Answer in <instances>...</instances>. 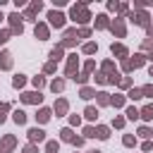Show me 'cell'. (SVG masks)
Returning a JSON list of instances; mask_svg holds the SVG:
<instances>
[{"label": "cell", "instance_id": "cell-1", "mask_svg": "<svg viewBox=\"0 0 153 153\" xmlns=\"http://www.w3.org/2000/svg\"><path fill=\"white\" fill-rule=\"evenodd\" d=\"M72 19H74V22H88V12H86V7H84V5H79V7L74 5V7H72Z\"/></svg>", "mask_w": 153, "mask_h": 153}, {"label": "cell", "instance_id": "cell-2", "mask_svg": "<svg viewBox=\"0 0 153 153\" xmlns=\"http://www.w3.org/2000/svg\"><path fill=\"white\" fill-rule=\"evenodd\" d=\"M48 19H50V24H53V26H57V29H62V26H65V14H62V12H57V10H50V12H48Z\"/></svg>", "mask_w": 153, "mask_h": 153}, {"label": "cell", "instance_id": "cell-3", "mask_svg": "<svg viewBox=\"0 0 153 153\" xmlns=\"http://www.w3.org/2000/svg\"><path fill=\"white\" fill-rule=\"evenodd\" d=\"M129 19H131L134 24H139V26H146V29H148V14H146V12H139V14H131Z\"/></svg>", "mask_w": 153, "mask_h": 153}, {"label": "cell", "instance_id": "cell-4", "mask_svg": "<svg viewBox=\"0 0 153 153\" xmlns=\"http://www.w3.org/2000/svg\"><path fill=\"white\" fill-rule=\"evenodd\" d=\"M29 139H31V141H43V139H45V131L38 129V127H33V129H29Z\"/></svg>", "mask_w": 153, "mask_h": 153}, {"label": "cell", "instance_id": "cell-5", "mask_svg": "<svg viewBox=\"0 0 153 153\" xmlns=\"http://www.w3.org/2000/svg\"><path fill=\"white\" fill-rule=\"evenodd\" d=\"M10 19H12V33H22V14H10Z\"/></svg>", "mask_w": 153, "mask_h": 153}, {"label": "cell", "instance_id": "cell-6", "mask_svg": "<svg viewBox=\"0 0 153 153\" xmlns=\"http://www.w3.org/2000/svg\"><path fill=\"white\" fill-rule=\"evenodd\" d=\"M33 33H36V38H38V41H45V38H48V26L36 24V31H33Z\"/></svg>", "mask_w": 153, "mask_h": 153}, {"label": "cell", "instance_id": "cell-7", "mask_svg": "<svg viewBox=\"0 0 153 153\" xmlns=\"http://www.w3.org/2000/svg\"><path fill=\"white\" fill-rule=\"evenodd\" d=\"M76 55H69V62H67V76H74V72H76Z\"/></svg>", "mask_w": 153, "mask_h": 153}, {"label": "cell", "instance_id": "cell-8", "mask_svg": "<svg viewBox=\"0 0 153 153\" xmlns=\"http://www.w3.org/2000/svg\"><path fill=\"white\" fill-rule=\"evenodd\" d=\"M22 100H24V103H41V93H33V91H31V93H24Z\"/></svg>", "mask_w": 153, "mask_h": 153}, {"label": "cell", "instance_id": "cell-9", "mask_svg": "<svg viewBox=\"0 0 153 153\" xmlns=\"http://www.w3.org/2000/svg\"><path fill=\"white\" fill-rule=\"evenodd\" d=\"M0 67H2V69H10V67H12V60H10V53H2V55H0Z\"/></svg>", "mask_w": 153, "mask_h": 153}, {"label": "cell", "instance_id": "cell-10", "mask_svg": "<svg viewBox=\"0 0 153 153\" xmlns=\"http://www.w3.org/2000/svg\"><path fill=\"white\" fill-rule=\"evenodd\" d=\"M127 65H129V69H131V67H141V65H143V55H134L131 60H127Z\"/></svg>", "mask_w": 153, "mask_h": 153}, {"label": "cell", "instance_id": "cell-11", "mask_svg": "<svg viewBox=\"0 0 153 153\" xmlns=\"http://www.w3.org/2000/svg\"><path fill=\"white\" fill-rule=\"evenodd\" d=\"M36 120H38V122H48V120H50V110L41 108V110H38V115H36Z\"/></svg>", "mask_w": 153, "mask_h": 153}, {"label": "cell", "instance_id": "cell-12", "mask_svg": "<svg viewBox=\"0 0 153 153\" xmlns=\"http://www.w3.org/2000/svg\"><path fill=\"white\" fill-rule=\"evenodd\" d=\"M139 115H141L143 120H153V105H146V108H143Z\"/></svg>", "mask_w": 153, "mask_h": 153}, {"label": "cell", "instance_id": "cell-13", "mask_svg": "<svg viewBox=\"0 0 153 153\" xmlns=\"http://www.w3.org/2000/svg\"><path fill=\"white\" fill-rule=\"evenodd\" d=\"M96 26H98V29H105V26H108V17H105V14H98V17H96Z\"/></svg>", "mask_w": 153, "mask_h": 153}, {"label": "cell", "instance_id": "cell-14", "mask_svg": "<svg viewBox=\"0 0 153 153\" xmlns=\"http://www.w3.org/2000/svg\"><path fill=\"white\" fill-rule=\"evenodd\" d=\"M112 53L120 55V57H127V48H124V45H115V43H112Z\"/></svg>", "mask_w": 153, "mask_h": 153}, {"label": "cell", "instance_id": "cell-15", "mask_svg": "<svg viewBox=\"0 0 153 153\" xmlns=\"http://www.w3.org/2000/svg\"><path fill=\"white\" fill-rule=\"evenodd\" d=\"M12 117H14V122H17V124H24V122H26V115H24L22 110H14V115H12Z\"/></svg>", "mask_w": 153, "mask_h": 153}, {"label": "cell", "instance_id": "cell-16", "mask_svg": "<svg viewBox=\"0 0 153 153\" xmlns=\"http://www.w3.org/2000/svg\"><path fill=\"white\" fill-rule=\"evenodd\" d=\"M50 57H53V60L57 62V60L62 57V45H55V48H53V53H50Z\"/></svg>", "mask_w": 153, "mask_h": 153}, {"label": "cell", "instance_id": "cell-17", "mask_svg": "<svg viewBox=\"0 0 153 153\" xmlns=\"http://www.w3.org/2000/svg\"><path fill=\"white\" fill-rule=\"evenodd\" d=\"M50 88H53V91L57 93V91H62V88H65V81H62V79H55V81L50 84Z\"/></svg>", "mask_w": 153, "mask_h": 153}, {"label": "cell", "instance_id": "cell-18", "mask_svg": "<svg viewBox=\"0 0 153 153\" xmlns=\"http://www.w3.org/2000/svg\"><path fill=\"white\" fill-rule=\"evenodd\" d=\"M65 110H67V100H57V103H55V112H57V115H62Z\"/></svg>", "mask_w": 153, "mask_h": 153}, {"label": "cell", "instance_id": "cell-19", "mask_svg": "<svg viewBox=\"0 0 153 153\" xmlns=\"http://www.w3.org/2000/svg\"><path fill=\"white\" fill-rule=\"evenodd\" d=\"M60 136H62L65 141H74V139H76V136L72 134V129H62V131H60Z\"/></svg>", "mask_w": 153, "mask_h": 153}, {"label": "cell", "instance_id": "cell-20", "mask_svg": "<svg viewBox=\"0 0 153 153\" xmlns=\"http://www.w3.org/2000/svg\"><path fill=\"white\" fill-rule=\"evenodd\" d=\"M96 136H98V139H108V136H110V134H108V127H98V129H96Z\"/></svg>", "mask_w": 153, "mask_h": 153}, {"label": "cell", "instance_id": "cell-21", "mask_svg": "<svg viewBox=\"0 0 153 153\" xmlns=\"http://www.w3.org/2000/svg\"><path fill=\"white\" fill-rule=\"evenodd\" d=\"M24 81H26V79H24V74H17L12 84H14V88H19V86H24Z\"/></svg>", "mask_w": 153, "mask_h": 153}, {"label": "cell", "instance_id": "cell-22", "mask_svg": "<svg viewBox=\"0 0 153 153\" xmlns=\"http://www.w3.org/2000/svg\"><path fill=\"white\" fill-rule=\"evenodd\" d=\"M129 98H131V100H139V98H143V96H141V88H131V91H129Z\"/></svg>", "mask_w": 153, "mask_h": 153}, {"label": "cell", "instance_id": "cell-23", "mask_svg": "<svg viewBox=\"0 0 153 153\" xmlns=\"http://www.w3.org/2000/svg\"><path fill=\"white\" fill-rule=\"evenodd\" d=\"M84 115H86L88 120H96V117H98V110H96V108H86V112H84Z\"/></svg>", "mask_w": 153, "mask_h": 153}, {"label": "cell", "instance_id": "cell-24", "mask_svg": "<svg viewBox=\"0 0 153 153\" xmlns=\"http://www.w3.org/2000/svg\"><path fill=\"white\" fill-rule=\"evenodd\" d=\"M141 96H146V98H153V86H143V88H141Z\"/></svg>", "mask_w": 153, "mask_h": 153}, {"label": "cell", "instance_id": "cell-25", "mask_svg": "<svg viewBox=\"0 0 153 153\" xmlns=\"http://www.w3.org/2000/svg\"><path fill=\"white\" fill-rule=\"evenodd\" d=\"M112 31H115L117 36H124V26H122V24H112Z\"/></svg>", "mask_w": 153, "mask_h": 153}, {"label": "cell", "instance_id": "cell-26", "mask_svg": "<svg viewBox=\"0 0 153 153\" xmlns=\"http://www.w3.org/2000/svg\"><path fill=\"white\" fill-rule=\"evenodd\" d=\"M110 103H112L115 108H120V105H124V98H122V96H115V98H112Z\"/></svg>", "mask_w": 153, "mask_h": 153}, {"label": "cell", "instance_id": "cell-27", "mask_svg": "<svg viewBox=\"0 0 153 153\" xmlns=\"http://www.w3.org/2000/svg\"><path fill=\"white\" fill-rule=\"evenodd\" d=\"M127 117H129V120H136V117H139V110H136V108H129V110H127Z\"/></svg>", "mask_w": 153, "mask_h": 153}, {"label": "cell", "instance_id": "cell-28", "mask_svg": "<svg viewBox=\"0 0 153 153\" xmlns=\"http://www.w3.org/2000/svg\"><path fill=\"white\" fill-rule=\"evenodd\" d=\"M81 98H86V100L93 98V91H91V88H81Z\"/></svg>", "mask_w": 153, "mask_h": 153}, {"label": "cell", "instance_id": "cell-29", "mask_svg": "<svg viewBox=\"0 0 153 153\" xmlns=\"http://www.w3.org/2000/svg\"><path fill=\"white\" fill-rule=\"evenodd\" d=\"M98 103H100V105H105V103H110V98H108V93H98Z\"/></svg>", "mask_w": 153, "mask_h": 153}, {"label": "cell", "instance_id": "cell-30", "mask_svg": "<svg viewBox=\"0 0 153 153\" xmlns=\"http://www.w3.org/2000/svg\"><path fill=\"white\" fill-rule=\"evenodd\" d=\"M45 148H48V153H55V151H57V141H48Z\"/></svg>", "mask_w": 153, "mask_h": 153}, {"label": "cell", "instance_id": "cell-31", "mask_svg": "<svg viewBox=\"0 0 153 153\" xmlns=\"http://www.w3.org/2000/svg\"><path fill=\"white\" fill-rule=\"evenodd\" d=\"M84 53H96V43H86L84 45Z\"/></svg>", "mask_w": 153, "mask_h": 153}, {"label": "cell", "instance_id": "cell-32", "mask_svg": "<svg viewBox=\"0 0 153 153\" xmlns=\"http://www.w3.org/2000/svg\"><path fill=\"white\" fill-rule=\"evenodd\" d=\"M139 134H141V136H153V131H151L148 127H141V129H139Z\"/></svg>", "mask_w": 153, "mask_h": 153}, {"label": "cell", "instance_id": "cell-33", "mask_svg": "<svg viewBox=\"0 0 153 153\" xmlns=\"http://www.w3.org/2000/svg\"><path fill=\"white\" fill-rule=\"evenodd\" d=\"M10 41V31H0V43H7Z\"/></svg>", "mask_w": 153, "mask_h": 153}, {"label": "cell", "instance_id": "cell-34", "mask_svg": "<svg viewBox=\"0 0 153 153\" xmlns=\"http://www.w3.org/2000/svg\"><path fill=\"white\" fill-rule=\"evenodd\" d=\"M43 84H45V81H43V76H36V79H33V86H36V88H41Z\"/></svg>", "mask_w": 153, "mask_h": 153}, {"label": "cell", "instance_id": "cell-35", "mask_svg": "<svg viewBox=\"0 0 153 153\" xmlns=\"http://www.w3.org/2000/svg\"><path fill=\"white\" fill-rule=\"evenodd\" d=\"M84 136H96V129H93V127H86V129H84Z\"/></svg>", "mask_w": 153, "mask_h": 153}, {"label": "cell", "instance_id": "cell-36", "mask_svg": "<svg viewBox=\"0 0 153 153\" xmlns=\"http://www.w3.org/2000/svg\"><path fill=\"white\" fill-rule=\"evenodd\" d=\"M134 143H136L134 136H124V146H134Z\"/></svg>", "mask_w": 153, "mask_h": 153}, {"label": "cell", "instance_id": "cell-37", "mask_svg": "<svg viewBox=\"0 0 153 153\" xmlns=\"http://www.w3.org/2000/svg\"><path fill=\"white\" fill-rule=\"evenodd\" d=\"M5 110H7V105H0V122L5 120Z\"/></svg>", "mask_w": 153, "mask_h": 153}, {"label": "cell", "instance_id": "cell-38", "mask_svg": "<svg viewBox=\"0 0 153 153\" xmlns=\"http://www.w3.org/2000/svg\"><path fill=\"white\" fill-rule=\"evenodd\" d=\"M24 153H36V148H33V146H26V148H24Z\"/></svg>", "mask_w": 153, "mask_h": 153}, {"label": "cell", "instance_id": "cell-39", "mask_svg": "<svg viewBox=\"0 0 153 153\" xmlns=\"http://www.w3.org/2000/svg\"><path fill=\"white\" fill-rule=\"evenodd\" d=\"M146 31H148V36H151V38H153V26H148V29H146Z\"/></svg>", "mask_w": 153, "mask_h": 153}, {"label": "cell", "instance_id": "cell-40", "mask_svg": "<svg viewBox=\"0 0 153 153\" xmlns=\"http://www.w3.org/2000/svg\"><path fill=\"white\" fill-rule=\"evenodd\" d=\"M148 74H151V76H153V67H151V69H148Z\"/></svg>", "mask_w": 153, "mask_h": 153}, {"label": "cell", "instance_id": "cell-41", "mask_svg": "<svg viewBox=\"0 0 153 153\" xmlns=\"http://www.w3.org/2000/svg\"><path fill=\"white\" fill-rule=\"evenodd\" d=\"M148 57H151V60H153V50H151V55H148Z\"/></svg>", "mask_w": 153, "mask_h": 153}, {"label": "cell", "instance_id": "cell-42", "mask_svg": "<svg viewBox=\"0 0 153 153\" xmlns=\"http://www.w3.org/2000/svg\"><path fill=\"white\" fill-rule=\"evenodd\" d=\"M2 19H5V17H2V12H0V22H2Z\"/></svg>", "mask_w": 153, "mask_h": 153}, {"label": "cell", "instance_id": "cell-43", "mask_svg": "<svg viewBox=\"0 0 153 153\" xmlns=\"http://www.w3.org/2000/svg\"><path fill=\"white\" fill-rule=\"evenodd\" d=\"M91 153H100V151H91Z\"/></svg>", "mask_w": 153, "mask_h": 153}]
</instances>
